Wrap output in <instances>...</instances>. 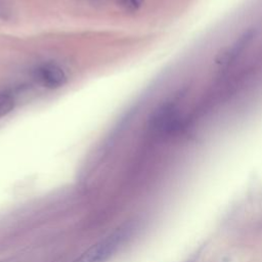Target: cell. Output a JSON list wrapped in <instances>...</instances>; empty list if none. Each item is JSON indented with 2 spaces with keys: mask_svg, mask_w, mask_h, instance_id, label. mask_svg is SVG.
<instances>
[{
  "mask_svg": "<svg viewBox=\"0 0 262 262\" xmlns=\"http://www.w3.org/2000/svg\"><path fill=\"white\" fill-rule=\"evenodd\" d=\"M131 223H126L104 236L72 262H106L131 236Z\"/></svg>",
  "mask_w": 262,
  "mask_h": 262,
  "instance_id": "cell-1",
  "label": "cell"
},
{
  "mask_svg": "<svg viewBox=\"0 0 262 262\" xmlns=\"http://www.w3.org/2000/svg\"><path fill=\"white\" fill-rule=\"evenodd\" d=\"M40 82L48 88L55 89L63 86L67 82V76L63 70L54 63H45L37 71Z\"/></svg>",
  "mask_w": 262,
  "mask_h": 262,
  "instance_id": "cell-2",
  "label": "cell"
},
{
  "mask_svg": "<svg viewBox=\"0 0 262 262\" xmlns=\"http://www.w3.org/2000/svg\"><path fill=\"white\" fill-rule=\"evenodd\" d=\"M14 107V100L9 95L0 96V118L9 114Z\"/></svg>",
  "mask_w": 262,
  "mask_h": 262,
  "instance_id": "cell-3",
  "label": "cell"
},
{
  "mask_svg": "<svg viewBox=\"0 0 262 262\" xmlns=\"http://www.w3.org/2000/svg\"><path fill=\"white\" fill-rule=\"evenodd\" d=\"M121 3L128 10H136L142 5L143 0H121Z\"/></svg>",
  "mask_w": 262,
  "mask_h": 262,
  "instance_id": "cell-4",
  "label": "cell"
},
{
  "mask_svg": "<svg viewBox=\"0 0 262 262\" xmlns=\"http://www.w3.org/2000/svg\"><path fill=\"white\" fill-rule=\"evenodd\" d=\"M194 261H195V258L192 257L191 259H189V260H187V261H185V262H194Z\"/></svg>",
  "mask_w": 262,
  "mask_h": 262,
  "instance_id": "cell-5",
  "label": "cell"
}]
</instances>
